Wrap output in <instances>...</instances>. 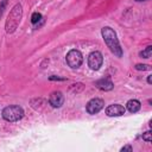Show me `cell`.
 Instances as JSON below:
<instances>
[{
	"label": "cell",
	"mask_w": 152,
	"mask_h": 152,
	"mask_svg": "<svg viewBox=\"0 0 152 152\" xmlns=\"http://www.w3.org/2000/svg\"><path fill=\"white\" fill-rule=\"evenodd\" d=\"M101 34H102V38H103L107 48L110 50V52L114 53V56L120 58L122 56V49H121L119 39L116 37V32L112 27L104 26L101 28Z\"/></svg>",
	"instance_id": "obj_1"
},
{
	"label": "cell",
	"mask_w": 152,
	"mask_h": 152,
	"mask_svg": "<svg viewBox=\"0 0 152 152\" xmlns=\"http://www.w3.org/2000/svg\"><path fill=\"white\" fill-rule=\"evenodd\" d=\"M21 17H23V6L20 4H17L12 7L5 23V30L7 33H13L18 28Z\"/></svg>",
	"instance_id": "obj_2"
},
{
	"label": "cell",
	"mask_w": 152,
	"mask_h": 152,
	"mask_svg": "<svg viewBox=\"0 0 152 152\" xmlns=\"http://www.w3.org/2000/svg\"><path fill=\"white\" fill-rule=\"evenodd\" d=\"M23 116H24V109L18 104L7 106L2 109V118L6 121L14 122V121L20 120Z\"/></svg>",
	"instance_id": "obj_3"
},
{
	"label": "cell",
	"mask_w": 152,
	"mask_h": 152,
	"mask_svg": "<svg viewBox=\"0 0 152 152\" xmlns=\"http://www.w3.org/2000/svg\"><path fill=\"white\" fill-rule=\"evenodd\" d=\"M65 59H66L68 65H69L71 69H77V68H80V66L82 65L83 56H82V53H81L78 50L72 49V50H70V51L66 53Z\"/></svg>",
	"instance_id": "obj_4"
},
{
	"label": "cell",
	"mask_w": 152,
	"mask_h": 152,
	"mask_svg": "<svg viewBox=\"0 0 152 152\" xmlns=\"http://www.w3.org/2000/svg\"><path fill=\"white\" fill-rule=\"evenodd\" d=\"M103 63V56L100 51H93L88 56V66L91 70H99Z\"/></svg>",
	"instance_id": "obj_5"
},
{
	"label": "cell",
	"mask_w": 152,
	"mask_h": 152,
	"mask_svg": "<svg viewBox=\"0 0 152 152\" xmlns=\"http://www.w3.org/2000/svg\"><path fill=\"white\" fill-rule=\"evenodd\" d=\"M104 106V102L102 99H99V97H95V99H91L90 101H88L87 106H86V109L89 114H97Z\"/></svg>",
	"instance_id": "obj_6"
},
{
	"label": "cell",
	"mask_w": 152,
	"mask_h": 152,
	"mask_svg": "<svg viewBox=\"0 0 152 152\" xmlns=\"http://www.w3.org/2000/svg\"><path fill=\"white\" fill-rule=\"evenodd\" d=\"M49 103L53 108H59L64 103V95L61 91H52L49 97Z\"/></svg>",
	"instance_id": "obj_7"
},
{
	"label": "cell",
	"mask_w": 152,
	"mask_h": 152,
	"mask_svg": "<svg viewBox=\"0 0 152 152\" xmlns=\"http://www.w3.org/2000/svg\"><path fill=\"white\" fill-rule=\"evenodd\" d=\"M125 112H126V108L122 104H119V103L110 104L106 108V114L108 116H121V115L125 114Z\"/></svg>",
	"instance_id": "obj_8"
},
{
	"label": "cell",
	"mask_w": 152,
	"mask_h": 152,
	"mask_svg": "<svg viewBox=\"0 0 152 152\" xmlns=\"http://www.w3.org/2000/svg\"><path fill=\"white\" fill-rule=\"evenodd\" d=\"M94 84L96 88H99L100 90H103V91H109L114 88V83L112 82L110 78H101V80L96 81Z\"/></svg>",
	"instance_id": "obj_9"
},
{
	"label": "cell",
	"mask_w": 152,
	"mask_h": 152,
	"mask_svg": "<svg viewBox=\"0 0 152 152\" xmlns=\"http://www.w3.org/2000/svg\"><path fill=\"white\" fill-rule=\"evenodd\" d=\"M140 107H141L140 102L138 100H134V99L128 100L126 103V109H128V112H131V113H137L140 109Z\"/></svg>",
	"instance_id": "obj_10"
},
{
	"label": "cell",
	"mask_w": 152,
	"mask_h": 152,
	"mask_svg": "<svg viewBox=\"0 0 152 152\" xmlns=\"http://www.w3.org/2000/svg\"><path fill=\"white\" fill-rule=\"evenodd\" d=\"M151 53H152V46L148 45V46H146L145 50H142V51L139 52V56L142 57V58H150L151 57Z\"/></svg>",
	"instance_id": "obj_11"
},
{
	"label": "cell",
	"mask_w": 152,
	"mask_h": 152,
	"mask_svg": "<svg viewBox=\"0 0 152 152\" xmlns=\"http://www.w3.org/2000/svg\"><path fill=\"white\" fill-rule=\"evenodd\" d=\"M40 19H42V14L38 13V12H34V13L32 14V17H31V23H32V24H37Z\"/></svg>",
	"instance_id": "obj_12"
},
{
	"label": "cell",
	"mask_w": 152,
	"mask_h": 152,
	"mask_svg": "<svg viewBox=\"0 0 152 152\" xmlns=\"http://www.w3.org/2000/svg\"><path fill=\"white\" fill-rule=\"evenodd\" d=\"M142 140H145L147 142H151L152 141V132L151 131H147V132L142 133Z\"/></svg>",
	"instance_id": "obj_13"
},
{
	"label": "cell",
	"mask_w": 152,
	"mask_h": 152,
	"mask_svg": "<svg viewBox=\"0 0 152 152\" xmlns=\"http://www.w3.org/2000/svg\"><path fill=\"white\" fill-rule=\"evenodd\" d=\"M135 70H142V71H145V70H150L151 69V66L150 65H147V64H135Z\"/></svg>",
	"instance_id": "obj_14"
},
{
	"label": "cell",
	"mask_w": 152,
	"mask_h": 152,
	"mask_svg": "<svg viewBox=\"0 0 152 152\" xmlns=\"http://www.w3.org/2000/svg\"><path fill=\"white\" fill-rule=\"evenodd\" d=\"M49 80H51V81H65V78L64 77H58V76H55V75H52V76H50L49 77Z\"/></svg>",
	"instance_id": "obj_15"
},
{
	"label": "cell",
	"mask_w": 152,
	"mask_h": 152,
	"mask_svg": "<svg viewBox=\"0 0 152 152\" xmlns=\"http://www.w3.org/2000/svg\"><path fill=\"white\" fill-rule=\"evenodd\" d=\"M120 151H121V152H124V151H129V152H131V151H133V147H132L131 145H125L124 147H121Z\"/></svg>",
	"instance_id": "obj_16"
},
{
	"label": "cell",
	"mask_w": 152,
	"mask_h": 152,
	"mask_svg": "<svg viewBox=\"0 0 152 152\" xmlns=\"http://www.w3.org/2000/svg\"><path fill=\"white\" fill-rule=\"evenodd\" d=\"M5 6H6V0H4V1L1 2V6H0V17H1V15H2V13H4Z\"/></svg>",
	"instance_id": "obj_17"
},
{
	"label": "cell",
	"mask_w": 152,
	"mask_h": 152,
	"mask_svg": "<svg viewBox=\"0 0 152 152\" xmlns=\"http://www.w3.org/2000/svg\"><path fill=\"white\" fill-rule=\"evenodd\" d=\"M147 83H148V84H151V83H152V75L147 76Z\"/></svg>",
	"instance_id": "obj_18"
},
{
	"label": "cell",
	"mask_w": 152,
	"mask_h": 152,
	"mask_svg": "<svg viewBox=\"0 0 152 152\" xmlns=\"http://www.w3.org/2000/svg\"><path fill=\"white\" fill-rule=\"evenodd\" d=\"M135 1H138V2H140V1H147V0H135Z\"/></svg>",
	"instance_id": "obj_19"
}]
</instances>
